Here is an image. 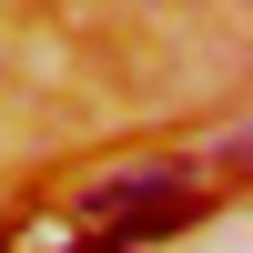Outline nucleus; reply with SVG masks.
Returning <instances> with one entry per match:
<instances>
[{"label": "nucleus", "instance_id": "nucleus-1", "mask_svg": "<svg viewBox=\"0 0 253 253\" xmlns=\"http://www.w3.org/2000/svg\"><path fill=\"white\" fill-rule=\"evenodd\" d=\"M81 213L112 223V243H101V253H142V243L182 233V223H203V193H193V182H172V162H152V172L91 182V193H81Z\"/></svg>", "mask_w": 253, "mask_h": 253}]
</instances>
